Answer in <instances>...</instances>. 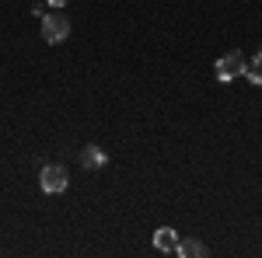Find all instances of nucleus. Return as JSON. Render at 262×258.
Wrapping results in <instances>:
<instances>
[{"label": "nucleus", "mask_w": 262, "mask_h": 258, "mask_svg": "<svg viewBox=\"0 0 262 258\" xmlns=\"http://www.w3.org/2000/svg\"><path fill=\"white\" fill-rule=\"evenodd\" d=\"M67 181H70V175H67L63 164H46L39 171V185H42V192H49V196L67 192Z\"/></svg>", "instance_id": "1"}, {"label": "nucleus", "mask_w": 262, "mask_h": 258, "mask_svg": "<svg viewBox=\"0 0 262 258\" xmlns=\"http://www.w3.org/2000/svg\"><path fill=\"white\" fill-rule=\"evenodd\" d=\"M70 35V21L67 14H42V39L49 42V45H56Z\"/></svg>", "instance_id": "2"}, {"label": "nucleus", "mask_w": 262, "mask_h": 258, "mask_svg": "<svg viewBox=\"0 0 262 258\" xmlns=\"http://www.w3.org/2000/svg\"><path fill=\"white\" fill-rule=\"evenodd\" d=\"M245 70H248V63H245V53H238V49L217 60V77L221 80H234V77H242Z\"/></svg>", "instance_id": "3"}, {"label": "nucleus", "mask_w": 262, "mask_h": 258, "mask_svg": "<svg viewBox=\"0 0 262 258\" xmlns=\"http://www.w3.org/2000/svg\"><path fill=\"white\" fill-rule=\"evenodd\" d=\"M179 234L171 230V227H158L154 230V248L161 251V255H179Z\"/></svg>", "instance_id": "4"}, {"label": "nucleus", "mask_w": 262, "mask_h": 258, "mask_svg": "<svg viewBox=\"0 0 262 258\" xmlns=\"http://www.w3.org/2000/svg\"><path fill=\"white\" fill-rule=\"evenodd\" d=\"M179 255L182 258H203L206 255V244H200L196 238H182L179 241Z\"/></svg>", "instance_id": "5"}, {"label": "nucleus", "mask_w": 262, "mask_h": 258, "mask_svg": "<svg viewBox=\"0 0 262 258\" xmlns=\"http://www.w3.org/2000/svg\"><path fill=\"white\" fill-rule=\"evenodd\" d=\"M108 160V154L101 150V147H84V154H81V164L84 168H101Z\"/></svg>", "instance_id": "6"}, {"label": "nucleus", "mask_w": 262, "mask_h": 258, "mask_svg": "<svg viewBox=\"0 0 262 258\" xmlns=\"http://www.w3.org/2000/svg\"><path fill=\"white\" fill-rule=\"evenodd\" d=\"M245 77H248V84H255V87H259V84H262V70H259V66H248V70H245Z\"/></svg>", "instance_id": "7"}, {"label": "nucleus", "mask_w": 262, "mask_h": 258, "mask_svg": "<svg viewBox=\"0 0 262 258\" xmlns=\"http://www.w3.org/2000/svg\"><path fill=\"white\" fill-rule=\"evenodd\" d=\"M46 4H49V7H67L70 0H46Z\"/></svg>", "instance_id": "8"}, {"label": "nucleus", "mask_w": 262, "mask_h": 258, "mask_svg": "<svg viewBox=\"0 0 262 258\" xmlns=\"http://www.w3.org/2000/svg\"><path fill=\"white\" fill-rule=\"evenodd\" d=\"M252 66H259V70H262V49L255 53V63H252Z\"/></svg>", "instance_id": "9"}]
</instances>
